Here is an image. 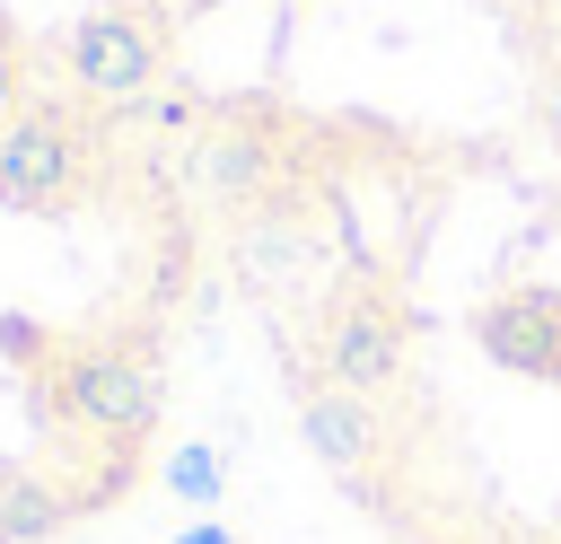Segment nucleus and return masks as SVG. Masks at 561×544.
<instances>
[{
    "mask_svg": "<svg viewBox=\"0 0 561 544\" xmlns=\"http://www.w3.org/2000/svg\"><path fill=\"white\" fill-rule=\"evenodd\" d=\"M316 386H351V395H386L394 386V369H403V325L386 316V307H342L333 325H324V342H316Z\"/></svg>",
    "mask_w": 561,
    "mask_h": 544,
    "instance_id": "5",
    "label": "nucleus"
},
{
    "mask_svg": "<svg viewBox=\"0 0 561 544\" xmlns=\"http://www.w3.org/2000/svg\"><path fill=\"white\" fill-rule=\"evenodd\" d=\"M44 412L79 421V430H105V439H149L158 412H167V386H158V360L88 351V360H70V369L44 377Z\"/></svg>",
    "mask_w": 561,
    "mask_h": 544,
    "instance_id": "1",
    "label": "nucleus"
},
{
    "mask_svg": "<svg viewBox=\"0 0 561 544\" xmlns=\"http://www.w3.org/2000/svg\"><path fill=\"white\" fill-rule=\"evenodd\" d=\"M543 123H552V140H561V79L543 88Z\"/></svg>",
    "mask_w": 561,
    "mask_h": 544,
    "instance_id": "9",
    "label": "nucleus"
},
{
    "mask_svg": "<svg viewBox=\"0 0 561 544\" xmlns=\"http://www.w3.org/2000/svg\"><path fill=\"white\" fill-rule=\"evenodd\" d=\"M18 97H26V44H18L9 26H0V114H9Z\"/></svg>",
    "mask_w": 561,
    "mask_h": 544,
    "instance_id": "8",
    "label": "nucleus"
},
{
    "mask_svg": "<svg viewBox=\"0 0 561 544\" xmlns=\"http://www.w3.org/2000/svg\"><path fill=\"white\" fill-rule=\"evenodd\" d=\"M61 53H70V88L96 97V105L149 97V88H158V61H167V44H158L140 18H79Z\"/></svg>",
    "mask_w": 561,
    "mask_h": 544,
    "instance_id": "3",
    "label": "nucleus"
},
{
    "mask_svg": "<svg viewBox=\"0 0 561 544\" xmlns=\"http://www.w3.org/2000/svg\"><path fill=\"white\" fill-rule=\"evenodd\" d=\"M167 483H175L184 500H210V491H219V456H210V447H175V456H167Z\"/></svg>",
    "mask_w": 561,
    "mask_h": 544,
    "instance_id": "7",
    "label": "nucleus"
},
{
    "mask_svg": "<svg viewBox=\"0 0 561 544\" xmlns=\"http://www.w3.org/2000/svg\"><path fill=\"white\" fill-rule=\"evenodd\" d=\"M298 439H307V456H316L324 474H342V483H359V474L386 456V421H377V404L351 395V386H307V395H298Z\"/></svg>",
    "mask_w": 561,
    "mask_h": 544,
    "instance_id": "4",
    "label": "nucleus"
},
{
    "mask_svg": "<svg viewBox=\"0 0 561 544\" xmlns=\"http://www.w3.org/2000/svg\"><path fill=\"white\" fill-rule=\"evenodd\" d=\"M508 342L526 351V369H552V360H561V307H552V298H526V316L508 325Z\"/></svg>",
    "mask_w": 561,
    "mask_h": 544,
    "instance_id": "6",
    "label": "nucleus"
},
{
    "mask_svg": "<svg viewBox=\"0 0 561 544\" xmlns=\"http://www.w3.org/2000/svg\"><path fill=\"white\" fill-rule=\"evenodd\" d=\"M79 167H88V132L70 105H35L18 132H0V202L9 211H53Z\"/></svg>",
    "mask_w": 561,
    "mask_h": 544,
    "instance_id": "2",
    "label": "nucleus"
}]
</instances>
